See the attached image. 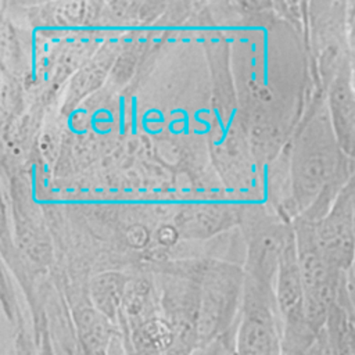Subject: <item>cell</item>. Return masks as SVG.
Wrapping results in <instances>:
<instances>
[{
    "label": "cell",
    "mask_w": 355,
    "mask_h": 355,
    "mask_svg": "<svg viewBox=\"0 0 355 355\" xmlns=\"http://www.w3.org/2000/svg\"><path fill=\"white\" fill-rule=\"evenodd\" d=\"M286 155L288 219L318 222L355 173V161L344 154L334 135L324 92L316 90L306 101Z\"/></svg>",
    "instance_id": "cell-1"
},
{
    "label": "cell",
    "mask_w": 355,
    "mask_h": 355,
    "mask_svg": "<svg viewBox=\"0 0 355 355\" xmlns=\"http://www.w3.org/2000/svg\"><path fill=\"white\" fill-rule=\"evenodd\" d=\"M245 286L244 268L232 262L202 261L198 288L197 341L207 345L220 338H232L237 327Z\"/></svg>",
    "instance_id": "cell-2"
},
{
    "label": "cell",
    "mask_w": 355,
    "mask_h": 355,
    "mask_svg": "<svg viewBox=\"0 0 355 355\" xmlns=\"http://www.w3.org/2000/svg\"><path fill=\"white\" fill-rule=\"evenodd\" d=\"M305 47L313 86L326 92L333 79L352 65L347 35V1L306 3Z\"/></svg>",
    "instance_id": "cell-3"
},
{
    "label": "cell",
    "mask_w": 355,
    "mask_h": 355,
    "mask_svg": "<svg viewBox=\"0 0 355 355\" xmlns=\"http://www.w3.org/2000/svg\"><path fill=\"white\" fill-rule=\"evenodd\" d=\"M293 229L306 319L312 331L319 336L326 326L330 309L348 273H338L329 265L318 245L313 222L298 216L293 220Z\"/></svg>",
    "instance_id": "cell-4"
},
{
    "label": "cell",
    "mask_w": 355,
    "mask_h": 355,
    "mask_svg": "<svg viewBox=\"0 0 355 355\" xmlns=\"http://www.w3.org/2000/svg\"><path fill=\"white\" fill-rule=\"evenodd\" d=\"M232 355H283L282 323L275 286L245 277Z\"/></svg>",
    "instance_id": "cell-5"
},
{
    "label": "cell",
    "mask_w": 355,
    "mask_h": 355,
    "mask_svg": "<svg viewBox=\"0 0 355 355\" xmlns=\"http://www.w3.org/2000/svg\"><path fill=\"white\" fill-rule=\"evenodd\" d=\"M245 241V277L275 286L282 251L293 234V222L277 211H240Z\"/></svg>",
    "instance_id": "cell-6"
},
{
    "label": "cell",
    "mask_w": 355,
    "mask_h": 355,
    "mask_svg": "<svg viewBox=\"0 0 355 355\" xmlns=\"http://www.w3.org/2000/svg\"><path fill=\"white\" fill-rule=\"evenodd\" d=\"M355 173L341 189L329 211L315 225L318 245L338 273L347 275L355 263Z\"/></svg>",
    "instance_id": "cell-7"
},
{
    "label": "cell",
    "mask_w": 355,
    "mask_h": 355,
    "mask_svg": "<svg viewBox=\"0 0 355 355\" xmlns=\"http://www.w3.org/2000/svg\"><path fill=\"white\" fill-rule=\"evenodd\" d=\"M329 118L344 154L355 161V82L352 65L344 68L324 92Z\"/></svg>",
    "instance_id": "cell-8"
},
{
    "label": "cell",
    "mask_w": 355,
    "mask_h": 355,
    "mask_svg": "<svg viewBox=\"0 0 355 355\" xmlns=\"http://www.w3.org/2000/svg\"><path fill=\"white\" fill-rule=\"evenodd\" d=\"M236 225H240V209L219 202L186 205L175 219L178 236L190 240L209 239Z\"/></svg>",
    "instance_id": "cell-9"
},
{
    "label": "cell",
    "mask_w": 355,
    "mask_h": 355,
    "mask_svg": "<svg viewBox=\"0 0 355 355\" xmlns=\"http://www.w3.org/2000/svg\"><path fill=\"white\" fill-rule=\"evenodd\" d=\"M75 326L83 355H108L114 338L121 333L90 302L75 311Z\"/></svg>",
    "instance_id": "cell-10"
},
{
    "label": "cell",
    "mask_w": 355,
    "mask_h": 355,
    "mask_svg": "<svg viewBox=\"0 0 355 355\" xmlns=\"http://www.w3.org/2000/svg\"><path fill=\"white\" fill-rule=\"evenodd\" d=\"M128 280L121 272L107 270L92 277L89 283V302L114 324L121 320Z\"/></svg>",
    "instance_id": "cell-11"
},
{
    "label": "cell",
    "mask_w": 355,
    "mask_h": 355,
    "mask_svg": "<svg viewBox=\"0 0 355 355\" xmlns=\"http://www.w3.org/2000/svg\"><path fill=\"white\" fill-rule=\"evenodd\" d=\"M114 58H115L114 49L104 47L101 51H98V54L90 62H87L75 75V78H72L68 94L65 97L67 105L69 108L75 107L85 96H87L90 92L96 90L98 85H101L110 68L112 67Z\"/></svg>",
    "instance_id": "cell-12"
},
{
    "label": "cell",
    "mask_w": 355,
    "mask_h": 355,
    "mask_svg": "<svg viewBox=\"0 0 355 355\" xmlns=\"http://www.w3.org/2000/svg\"><path fill=\"white\" fill-rule=\"evenodd\" d=\"M94 3H61L55 4L54 17L57 24H80L83 22L89 14L93 11H87L93 7Z\"/></svg>",
    "instance_id": "cell-13"
},
{
    "label": "cell",
    "mask_w": 355,
    "mask_h": 355,
    "mask_svg": "<svg viewBox=\"0 0 355 355\" xmlns=\"http://www.w3.org/2000/svg\"><path fill=\"white\" fill-rule=\"evenodd\" d=\"M232 338H220L207 345L197 347L190 355H230Z\"/></svg>",
    "instance_id": "cell-14"
},
{
    "label": "cell",
    "mask_w": 355,
    "mask_h": 355,
    "mask_svg": "<svg viewBox=\"0 0 355 355\" xmlns=\"http://www.w3.org/2000/svg\"><path fill=\"white\" fill-rule=\"evenodd\" d=\"M347 35L352 58H355V1H347Z\"/></svg>",
    "instance_id": "cell-15"
},
{
    "label": "cell",
    "mask_w": 355,
    "mask_h": 355,
    "mask_svg": "<svg viewBox=\"0 0 355 355\" xmlns=\"http://www.w3.org/2000/svg\"><path fill=\"white\" fill-rule=\"evenodd\" d=\"M108 355H129L128 349H126V345H125V341H123V337H122L121 333L114 338Z\"/></svg>",
    "instance_id": "cell-16"
},
{
    "label": "cell",
    "mask_w": 355,
    "mask_h": 355,
    "mask_svg": "<svg viewBox=\"0 0 355 355\" xmlns=\"http://www.w3.org/2000/svg\"><path fill=\"white\" fill-rule=\"evenodd\" d=\"M354 237H355V220H354ZM354 266H355V263H354Z\"/></svg>",
    "instance_id": "cell-17"
}]
</instances>
